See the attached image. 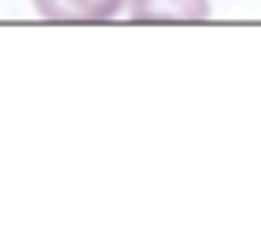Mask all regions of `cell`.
<instances>
[{
  "instance_id": "6da1fadb",
  "label": "cell",
  "mask_w": 261,
  "mask_h": 238,
  "mask_svg": "<svg viewBox=\"0 0 261 238\" xmlns=\"http://www.w3.org/2000/svg\"><path fill=\"white\" fill-rule=\"evenodd\" d=\"M208 17V0H129L133 23H205Z\"/></svg>"
},
{
  "instance_id": "7a4b0ae2",
  "label": "cell",
  "mask_w": 261,
  "mask_h": 238,
  "mask_svg": "<svg viewBox=\"0 0 261 238\" xmlns=\"http://www.w3.org/2000/svg\"><path fill=\"white\" fill-rule=\"evenodd\" d=\"M129 0H33L37 13L50 23H106Z\"/></svg>"
}]
</instances>
